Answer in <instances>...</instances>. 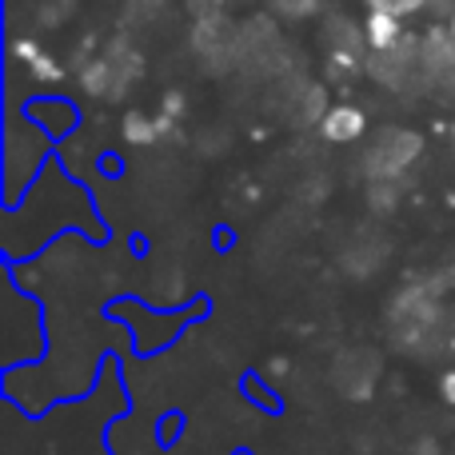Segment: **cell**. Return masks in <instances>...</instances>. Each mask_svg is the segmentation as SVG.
<instances>
[{
	"label": "cell",
	"instance_id": "cell-1",
	"mask_svg": "<svg viewBox=\"0 0 455 455\" xmlns=\"http://www.w3.org/2000/svg\"><path fill=\"white\" fill-rule=\"evenodd\" d=\"M416 152H419V140H416V136H408V132H387V136H379V144L371 148L368 172L376 176V180H392V176H400L403 168L416 160Z\"/></svg>",
	"mask_w": 455,
	"mask_h": 455
},
{
	"label": "cell",
	"instance_id": "cell-2",
	"mask_svg": "<svg viewBox=\"0 0 455 455\" xmlns=\"http://www.w3.org/2000/svg\"><path fill=\"white\" fill-rule=\"evenodd\" d=\"M363 128H368V116H363V108H355V104H331V108L320 116V136L331 144L360 140Z\"/></svg>",
	"mask_w": 455,
	"mask_h": 455
},
{
	"label": "cell",
	"instance_id": "cell-3",
	"mask_svg": "<svg viewBox=\"0 0 455 455\" xmlns=\"http://www.w3.org/2000/svg\"><path fill=\"white\" fill-rule=\"evenodd\" d=\"M363 40H368L371 52H392L408 40V28H403L400 16H387V12H368L363 20Z\"/></svg>",
	"mask_w": 455,
	"mask_h": 455
},
{
	"label": "cell",
	"instance_id": "cell-4",
	"mask_svg": "<svg viewBox=\"0 0 455 455\" xmlns=\"http://www.w3.org/2000/svg\"><path fill=\"white\" fill-rule=\"evenodd\" d=\"M16 56H20L24 68H28L36 80H60L64 76L60 64H56L40 44H32V40H16Z\"/></svg>",
	"mask_w": 455,
	"mask_h": 455
},
{
	"label": "cell",
	"instance_id": "cell-5",
	"mask_svg": "<svg viewBox=\"0 0 455 455\" xmlns=\"http://www.w3.org/2000/svg\"><path fill=\"white\" fill-rule=\"evenodd\" d=\"M160 132H164V120L140 116V112H132V116H124V140H132V144H152Z\"/></svg>",
	"mask_w": 455,
	"mask_h": 455
},
{
	"label": "cell",
	"instance_id": "cell-6",
	"mask_svg": "<svg viewBox=\"0 0 455 455\" xmlns=\"http://www.w3.org/2000/svg\"><path fill=\"white\" fill-rule=\"evenodd\" d=\"M363 4H368V12H387V16L408 20V16H416V12H427L432 0H363Z\"/></svg>",
	"mask_w": 455,
	"mask_h": 455
},
{
	"label": "cell",
	"instance_id": "cell-7",
	"mask_svg": "<svg viewBox=\"0 0 455 455\" xmlns=\"http://www.w3.org/2000/svg\"><path fill=\"white\" fill-rule=\"evenodd\" d=\"M280 12H288V16H307L315 8V0H272Z\"/></svg>",
	"mask_w": 455,
	"mask_h": 455
},
{
	"label": "cell",
	"instance_id": "cell-8",
	"mask_svg": "<svg viewBox=\"0 0 455 455\" xmlns=\"http://www.w3.org/2000/svg\"><path fill=\"white\" fill-rule=\"evenodd\" d=\"M440 392H443V400L455 408V371H443L440 376Z\"/></svg>",
	"mask_w": 455,
	"mask_h": 455
},
{
	"label": "cell",
	"instance_id": "cell-9",
	"mask_svg": "<svg viewBox=\"0 0 455 455\" xmlns=\"http://www.w3.org/2000/svg\"><path fill=\"white\" fill-rule=\"evenodd\" d=\"M455 0H432V12H451Z\"/></svg>",
	"mask_w": 455,
	"mask_h": 455
},
{
	"label": "cell",
	"instance_id": "cell-10",
	"mask_svg": "<svg viewBox=\"0 0 455 455\" xmlns=\"http://www.w3.org/2000/svg\"><path fill=\"white\" fill-rule=\"evenodd\" d=\"M435 451H440V448H435V443L427 440V443H419V451H411V455H435Z\"/></svg>",
	"mask_w": 455,
	"mask_h": 455
},
{
	"label": "cell",
	"instance_id": "cell-11",
	"mask_svg": "<svg viewBox=\"0 0 455 455\" xmlns=\"http://www.w3.org/2000/svg\"><path fill=\"white\" fill-rule=\"evenodd\" d=\"M448 36H451V44H455V8L448 12Z\"/></svg>",
	"mask_w": 455,
	"mask_h": 455
}]
</instances>
